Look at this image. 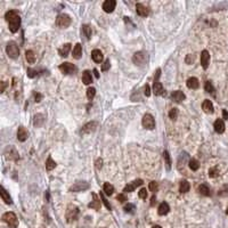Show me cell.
Listing matches in <instances>:
<instances>
[{
  "label": "cell",
  "mask_w": 228,
  "mask_h": 228,
  "mask_svg": "<svg viewBox=\"0 0 228 228\" xmlns=\"http://www.w3.org/2000/svg\"><path fill=\"white\" fill-rule=\"evenodd\" d=\"M5 18H6V21L8 22V26L10 32L16 33L18 31V29H20V26H21V17H20V15L17 14V12L9 10V12L6 13Z\"/></svg>",
  "instance_id": "cell-1"
},
{
  "label": "cell",
  "mask_w": 228,
  "mask_h": 228,
  "mask_svg": "<svg viewBox=\"0 0 228 228\" xmlns=\"http://www.w3.org/2000/svg\"><path fill=\"white\" fill-rule=\"evenodd\" d=\"M147 60H148V55H147V52H137L133 54L132 62H133V64L137 65V66H144V65L147 63Z\"/></svg>",
  "instance_id": "cell-2"
},
{
  "label": "cell",
  "mask_w": 228,
  "mask_h": 228,
  "mask_svg": "<svg viewBox=\"0 0 228 228\" xmlns=\"http://www.w3.org/2000/svg\"><path fill=\"white\" fill-rule=\"evenodd\" d=\"M6 52L10 58H13V60L17 58L20 56V49H18L17 43L14 42V41H9L6 46Z\"/></svg>",
  "instance_id": "cell-3"
},
{
  "label": "cell",
  "mask_w": 228,
  "mask_h": 228,
  "mask_svg": "<svg viewBox=\"0 0 228 228\" xmlns=\"http://www.w3.org/2000/svg\"><path fill=\"white\" fill-rule=\"evenodd\" d=\"M2 220L8 225L9 228H16L18 226L17 217H16V215L14 212H6L2 215Z\"/></svg>",
  "instance_id": "cell-4"
},
{
  "label": "cell",
  "mask_w": 228,
  "mask_h": 228,
  "mask_svg": "<svg viewBox=\"0 0 228 228\" xmlns=\"http://www.w3.org/2000/svg\"><path fill=\"white\" fill-rule=\"evenodd\" d=\"M78 215H79V208L77 205L70 204L67 209H66V220H67V223L75 221L78 219Z\"/></svg>",
  "instance_id": "cell-5"
},
{
  "label": "cell",
  "mask_w": 228,
  "mask_h": 228,
  "mask_svg": "<svg viewBox=\"0 0 228 228\" xmlns=\"http://www.w3.org/2000/svg\"><path fill=\"white\" fill-rule=\"evenodd\" d=\"M71 24V17L67 14H60L56 18V25L60 29H66Z\"/></svg>",
  "instance_id": "cell-6"
},
{
  "label": "cell",
  "mask_w": 228,
  "mask_h": 228,
  "mask_svg": "<svg viewBox=\"0 0 228 228\" xmlns=\"http://www.w3.org/2000/svg\"><path fill=\"white\" fill-rule=\"evenodd\" d=\"M142 125L145 129H148V130H153L155 128V120L152 114H145L143 116V120H142Z\"/></svg>",
  "instance_id": "cell-7"
},
{
  "label": "cell",
  "mask_w": 228,
  "mask_h": 228,
  "mask_svg": "<svg viewBox=\"0 0 228 228\" xmlns=\"http://www.w3.org/2000/svg\"><path fill=\"white\" fill-rule=\"evenodd\" d=\"M60 71L63 74H74L77 72V66L74 64H71V63H63L58 66Z\"/></svg>",
  "instance_id": "cell-8"
},
{
  "label": "cell",
  "mask_w": 228,
  "mask_h": 228,
  "mask_svg": "<svg viewBox=\"0 0 228 228\" xmlns=\"http://www.w3.org/2000/svg\"><path fill=\"white\" fill-rule=\"evenodd\" d=\"M89 188V184L87 181H78L74 185H72L70 187V192H74V193H78V192H83Z\"/></svg>",
  "instance_id": "cell-9"
},
{
  "label": "cell",
  "mask_w": 228,
  "mask_h": 228,
  "mask_svg": "<svg viewBox=\"0 0 228 228\" xmlns=\"http://www.w3.org/2000/svg\"><path fill=\"white\" fill-rule=\"evenodd\" d=\"M142 185H143L142 179H137V180L132 181V183H130V184H128V185L125 186L123 192H125V193H131V192H133L137 187H139V186H142Z\"/></svg>",
  "instance_id": "cell-10"
},
{
  "label": "cell",
  "mask_w": 228,
  "mask_h": 228,
  "mask_svg": "<svg viewBox=\"0 0 228 228\" xmlns=\"http://www.w3.org/2000/svg\"><path fill=\"white\" fill-rule=\"evenodd\" d=\"M98 127V123L97 122H88L87 125H85L82 127L81 129V133H90V132H94L96 130V128Z\"/></svg>",
  "instance_id": "cell-11"
},
{
  "label": "cell",
  "mask_w": 228,
  "mask_h": 228,
  "mask_svg": "<svg viewBox=\"0 0 228 228\" xmlns=\"http://www.w3.org/2000/svg\"><path fill=\"white\" fill-rule=\"evenodd\" d=\"M116 6V1L115 0H106L104 1L103 4V9L105 13H112L113 10L115 9Z\"/></svg>",
  "instance_id": "cell-12"
},
{
  "label": "cell",
  "mask_w": 228,
  "mask_h": 228,
  "mask_svg": "<svg viewBox=\"0 0 228 228\" xmlns=\"http://www.w3.org/2000/svg\"><path fill=\"white\" fill-rule=\"evenodd\" d=\"M136 12L139 16L142 17H146L150 14V9L147 8L146 6H144L143 4H136Z\"/></svg>",
  "instance_id": "cell-13"
},
{
  "label": "cell",
  "mask_w": 228,
  "mask_h": 228,
  "mask_svg": "<svg viewBox=\"0 0 228 228\" xmlns=\"http://www.w3.org/2000/svg\"><path fill=\"white\" fill-rule=\"evenodd\" d=\"M209 63H210V54L208 50H203L201 52V65L203 69H208Z\"/></svg>",
  "instance_id": "cell-14"
},
{
  "label": "cell",
  "mask_w": 228,
  "mask_h": 228,
  "mask_svg": "<svg viewBox=\"0 0 228 228\" xmlns=\"http://www.w3.org/2000/svg\"><path fill=\"white\" fill-rule=\"evenodd\" d=\"M171 98L176 102V103H181L183 100L186 99V95L181 90H176L171 94Z\"/></svg>",
  "instance_id": "cell-15"
},
{
  "label": "cell",
  "mask_w": 228,
  "mask_h": 228,
  "mask_svg": "<svg viewBox=\"0 0 228 228\" xmlns=\"http://www.w3.org/2000/svg\"><path fill=\"white\" fill-rule=\"evenodd\" d=\"M202 108H203V111L207 113V114H212V113H213V111H215L213 104H212V102H211V100H209V99H205V100L203 102Z\"/></svg>",
  "instance_id": "cell-16"
},
{
  "label": "cell",
  "mask_w": 228,
  "mask_h": 228,
  "mask_svg": "<svg viewBox=\"0 0 228 228\" xmlns=\"http://www.w3.org/2000/svg\"><path fill=\"white\" fill-rule=\"evenodd\" d=\"M29 137V131L24 127H20L17 130V139L20 142H25Z\"/></svg>",
  "instance_id": "cell-17"
},
{
  "label": "cell",
  "mask_w": 228,
  "mask_h": 228,
  "mask_svg": "<svg viewBox=\"0 0 228 228\" xmlns=\"http://www.w3.org/2000/svg\"><path fill=\"white\" fill-rule=\"evenodd\" d=\"M153 92L156 96H161L164 94V88L160 81H154V83H153Z\"/></svg>",
  "instance_id": "cell-18"
},
{
  "label": "cell",
  "mask_w": 228,
  "mask_h": 228,
  "mask_svg": "<svg viewBox=\"0 0 228 228\" xmlns=\"http://www.w3.org/2000/svg\"><path fill=\"white\" fill-rule=\"evenodd\" d=\"M91 58L95 63H102L103 60V52H100L99 49H94L91 52Z\"/></svg>",
  "instance_id": "cell-19"
},
{
  "label": "cell",
  "mask_w": 228,
  "mask_h": 228,
  "mask_svg": "<svg viewBox=\"0 0 228 228\" xmlns=\"http://www.w3.org/2000/svg\"><path fill=\"white\" fill-rule=\"evenodd\" d=\"M0 195H1V198L6 204H12L13 201H12V197L9 196V194L7 193V190L4 188V186L0 187Z\"/></svg>",
  "instance_id": "cell-20"
},
{
  "label": "cell",
  "mask_w": 228,
  "mask_h": 228,
  "mask_svg": "<svg viewBox=\"0 0 228 228\" xmlns=\"http://www.w3.org/2000/svg\"><path fill=\"white\" fill-rule=\"evenodd\" d=\"M213 128H215V132L218 133H223L225 131V122L224 120H221V119H218V120H215V125H213Z\"/></svg>",
  "instance_id": "cell-21"
},
{
  "label": "cell",
  "mask_w": 228,
  "mask_h": 228,
  "mask_svg": "<svg viewBox=\"0 0 228 228\" xmlns=\"http://www.w3.org/2000/svg\"><path fill=\"white\" fill-rule=\"evenodd\" d=\"M169 211H170V207H169V204L167 202H163L160 204L159 209H157V213H159L160 215H165L169 213Z\"/></svg>",
  "instance_id": "cell-22"
},
{
  "label": "cell",
  "mask_w": 228,
  "mask_h": 228,
  "mask_svg": "<svg viewBox=\"0 0 228 228\" xmlns=\"http://www.w3.org/2000/svg\"><path fill=\"white\" fill-rule=\"evenodd\" d=\"M186 85H187V87H188L190 89H197L198 87H200V82H198V80L196 78L192 77L187 80Z\"/></svg>",
  "instance_id": "cell-23"
},
{
  "label": "cell",
  "mask_w": 228,
  "mask_h": 228,
  "mask_svg": "<svg viewBox=\"0 0 228 228\" xmlns=\"http://www.w3.org/2000/svg\"><path fill=\"white\" fill-rule=\"evenodd\" d=\"M70 50H71V43H65V45H63V47L58 49V54L62 57H66L69 55Z\"/></svg>",
  "instance_id": "cell-24"
},
{
  "label": "cell",
  "mask_w": 228,
  "mask_h": 228,
  "mask_svg": "<svg viewBox=\"0 0 228 228\" xmlns=\"http://www.w3.org/2000/svg\"><path fill=\"white\" fill-rule=\"evenodd\" d=\"M82 82L85 83V85H90L91 82H92V77H91V72L90 71H85L83 73H82Z\"/></svg>",
  "instance_id": "cell-25"
},
{
  "label": "cell",
  "mask_w": 228,
  "mask_h": 228,
  "mask_svg": "<svg viewBox=\"0 0 228 228\" xmlns=\"http://www.w3.org/2000/svg\"><path fill=\"white\" fill-rule=\"evenodd\" d=\"M82 56V46L81 43H77L73 48V57L75 60H80Z\"/></svg>",
  "instance_id": "cell-26"
},
{
  "label": "cell",
  "mask_w": 228,
  "mask_h": 228,
  "mask_svg": "<svg viewBox=\"0 0 228 228\" xmlns=\"http://www.w3.org/2000/svg\"><path fill=\"white\" fill-rule=\"evenodd\" d=\"M92 197H94V201L89 203L88 207L91 208V209H95V210H99V209H100V201L97 198V195H96V194H92Z\"/></svg>",
  "instance_id": "cell-27"
},
{
  "label": "cell",
  "mask_w": 228,
  "mask_h": 228,
  "mask_svg": "<svg viewBox=\"0 0 228 228\" xmlns=\"http://www.w3.org/2000/svg\"><path fill=\"white\" fill-rule=\"evenodd\" d=\"M198 192H200V194L204 195V196H210L211 195L210 188H209L208 185H205V184H202V185L198 186Z\"/></svg>",
  "instance_id": "cell-28"
},
{
  "label": "cell",
  "mask_w": 228,
  "mask_h": 228,
  "mask_svg": "<svg viewBox=\"0 0 228 228\" xmlns=\"http://www.w3.org/2000/svg\"><path fill=\"white\" fill-rule=\"evenodd\" d=\"M190 185L187 180H183L179 185V192L180 193H187V192H190Z\"/></svg>",
  "instance_id": "cell-29"
},
{
  "label": "cell",
  "mask_w": 228,
  "mask_h": 228,
  "mask_svg": "<svg viewBox=\"0 0 228 228\" xmlns=\"http://www.w3.org/2000/svg\"><path fill=\"white\" fill-rule=\"evenodd\" d=\"M25 58H26V60H27V63H30V64H33V63H35V55H34V52H32V50H26V52H25Z\"/></svg>",
  "instance_id": "cell-30"
},
{
  "label": "cell",
  "mask_w": 228,
  "mask_h": 228,
  "mask_svg": "<svg viewBox=\"0 0 228 228\" xmlns=\"http://www.w3.org/2000/svg\"><path fill=\"white\" fill-rule=\"evenodd\" d=\"M55 167H56V162L52 160V156H48L47 161H46V169L48 171H52V169H55Z\"/></svg>",
  "instance_id": "cell-31"
},
{
  "label": "cell",
  "mask_w": 228,
  "mask_h": 228,
  "mask_svg": "<svg viewBox=\"0 0 228 228\" xmlns=\"http://www.w3.org/2000/svg\"><path fill=\"white\" fill-rule=\"evenodd\" d=\"M163 159L164 162H165V165H167V169L170 170L171 169V157H170V154H169L168 151L163 152Z\"/></svg>",
  "instance_id": "cell-32"
},
{
  "label": "cell",
  "mask_w": 228,
  "mask_h": 228,
  "mask_svg": "<svg viewBox=\"0 0 228 228\" xmlns=\"http://www.w3.org/2000/svg\"><path fill=\"white\" fill-rule=\"evenodd\" d=\"M104 192H105L106 195H112V194L114 193V187H113V185H111L110 183H105V184H104Z\"/></svg>",
  "instance_id": "cell-33"
},
{
  "label": "cell",
  "mask_w": 228,
  "mask_h": 228,
  "mask_svg": "<svg viewBox=\"0 0 228 228\" xmlns=\"http://www.w3.org/2000/svg\"><path fill=\"white\" fill-rule=\"evenodd\" d=\"M82 31H83V33H85V35H86V38L89 40V39H91V35H92V30H91V27L89 25H83L82 26Z\"/></svg>",
  "instance_id": "cell-34"
},
{
  "label": "cell",
  "mask_w": 228,
  "mask_h": 228,
  "mask_svg": "<svg viewBox=\"0 0 228 228\" xmlns=\"http://www.w3.org/2000/svg\"><path fill=\"white\" fill-rule=\"evenodd\" d=\"M188 164H190V168L192 169L193 171H196V170H198V168H200V163H198L197 160H195V159H190Z\"/></svg>",
  "instance_id": "cell-35"
},
{
  "label": "cell",
  "mask_w": 228,
  "mask_h": 228,
  "mask_svg": "<svg viewBox=\"0 0 228 228\" xmlns=\"http://www.w3.org/2000/svg\"><path fill=\"white\" fill-rule=\"evenodd\" d=\"M178 114H179L178 108H171L170 112H169V118H170L172 121H176L177 118H178Z\"/></svg>",
  "instance_id": "cell-36"
},
{
  "label": "cell",
  "mask_w": 228,
  "mask_h": 228,
  "mask_svg": "<svg viewBox=\"0 0 228 228\" xmlns=\"http://www.w3.org/2000/svg\"><path fill=\"white\" fill-rule=\"evenodd\" d=\"M204 89H205V91L209 92V94L215 95V88H213V86H212V83H211L210 81L205 82V85H204Z\"/></svg>",
  "instance_id": "cell-37"
},
{
  "label": "cell",
  "mask_w": 228,
  "mask_h": 228,
  "mask_svg": "<svg viewBox=\"0 0 228 228\" xmlns=\"http://www.w3.org/2000/svg\"><path fill=\"white\" fill-rule=\"evenodd\" d=\"M95 95H96V89L94 87H90V88L87 89V97H88V99L91 100V99L95 97Z\"/></svg>",
  "instance_id": "cell-38"
},
{
  "label": "cell",
  "mask_w": 228,
  "mask_h": 228,
  "mask_svg": "<svg viewBox=\"0 0 228 228\" xmlns=\"http://www.w3.org/2000/svg\"><path fill=\"white\" fill-rule=\"evenodd\" d=\"M219 176V170H218V168H211L210 170H209V177H211V178H215V177Z\"/></svg>",
  "instance_id": "cell-39"
},
{
  "label": "cell",
  "mask_w": 228,
  "mask_h": 228,
  "mask_svg": "<svg viewBox=\"0 0 228 228\" xmlns=\"http://www.w3.org/2000/svg\"><path fill=\"white\" fill-rule=\"evenodd\" d=\"M218 195H220V196H227L228 195V185L223 186V187L219 190V192H218Z\"/></svg>",
  "instance_id": "cell-40"
},
{
  "label": "cell",
  "mask_w": 228,
  "mask_h": 228,
  "mask_svg": "<svg viewBox=\"0 0 228 228\" xmlns=\"http://www.w3.org/2000/svg\"><path fill=\"white\" fill-rule=\"evenodd\" d=\"M157 190H159V184L156 181H151L150 183V190L155 193V192H157Z\"/></svg>",
  "instance_id": "cell-41"
},
{
  "label": "cell",
  "mask_w": 228,
  "mask_h": 228,
  "mask_svg": "<svg viewBox=\"0 0 228 228\" xmlns=\"http://www.w3.org/2000/svg\"><path fill=\"white\" fill-rule=\"evenodd\" d=\"M26 73H27V77L29 78H34L38 75V72H37L35 70H32V69H27Z\"/></svg>",
  "instance_id": "cell-42"
},
{
  "label": "cell",
  "mask_w": 228,
  "mask_h": 228,
  "mask_svg": "<svg viewBox=\"0 0 228 228\" xmlns=\"http://www.w3.org/2000/svg\"><path fill=\"white\" fill-rule=\"evenodd\" d=\"M138 195H139V197L143 198V200H146V197H147V190H146V188H142V190H139Z\"/></svg>",
  "instance_id": "cell-43"
},
{
  "label": "cell",
  "mask_w": 228,
  "mask_h": 228,
  "mask_svg": "<svg viewBox=\"0 0 228 228\" xmlns=\"http://www.w3.org/2000/svg\"><path fill=\"white\" fill-rule=\"evenodd\" d=\"M110 67H111V63H110V60H105V63L102 65V71H103V72H105V71H107Z\"/></svg>",
  "instance_id": "cell-44"
},
{
  "label": "cell",
  "mask_w": 228,
  "mask_h": 228,
  "mask_svg": "<svg viewBox=\"0 0 228 228\" xmlns=\"http://www.w3.org/2000/svg\"><path fill=\"white\" fill-rule=\"evenodd\" d=\"M144 94H145V96H147V97L151 96V87L148 86L147 83L144 86Z\"/></svg>",
  "instance_id": "cell-45"
},
{
  "label": "cell",
  "mask_w": 228,
  "mask_h": 228,
  "mask_svg": "<svg viewBox=\"0 0 228 228\" xmlns=\"http://www.w3.org/2000/svg\"><path fill=\"white\" fill-rule=\"evenodd\" d=\"M100 198H102V201H103V203L106 205V208H107L108 210H111V205H110V203L107 202V200L105 198V196H104V194L103 193H100Z\"/></svg>",
  "instance_id": "cell-46"
},
{
  "label": "cell",
  "mask_w": 228,
  "mask_h": 228,
  "mask_svg": "<svg viewBox=\"0 0 228 228\" xmlns=\"http://www.w3.org/2000/svg\"><path fill=\"white\" fill-rule=\"evenodd\" d=\"M116 198H118V201H119V202H121V203H125V201H127V197H125V194H119Z\"/></svg>",
  "instance_id": "cell-47"
},
{
  "label": "cell",
  "mask_w": 228,
  "mask_h": 228,
  "mask_svg": "<svg viewBox=\"0 0 228 228\" xmlns=\"http://www.w3.org/2000/svg\"><path fill=\"white\" fill-rule=\"evenodd\" d=\"M185 62H186V64H192V63L194 62V56H192L190 54H188V55H187V57H186Z\"/></svg>",
  "instance_id": "cell-48"
},
{
  "label": "cell",
  "mask_w": 228,
  "mask_h": 228,
  "mask_svg": "<svg viewBox=\"0 0 228 228\" xmlns=\"http://www.w3.org/2000/svg\"><path fill=\"white\" fill-rule=\"evenodd\" d=\"M34 102L35 103H39V102H41V99H42V95L41 94H39V92H34Z\"/></svg>",
  "instance_id": "cell-49"
},
{
  "label": "cell",
  "mask_w": 228,
  "mask_h": 228,
  "mask_svg": "<svg viewBox=\"0 0 228 228\" xmlns=\"http://www.w3.org/2000/svg\"><path fill=\"white\" fill-rule=\"evenodd\" d=\"M133 209H135V207H133L132 204H128V205L125 207V210L127 211V212H132Z\"/></svg>",
  "instance_id": "cell-50"
},
{
  "label": "cell",
  "mask_w": 228,
  "mask_h": 228,
  "mask_svg": "<svg viewBox=\"0 0 228 228\" xmlns=\"http://www.w3.org/2000/svg\"><path fill=\"white\" fill-rule=\"evenodd\" d=\"M102 163H103V160H102V159L97 160V161H96V168H97V169L102 168Z\"/></svg>",
  "instance_id": "cell-51"
},
{
  "label": "cell",
  "mask_w": 228,
  "mask_h": 228,
  "mask_svg": "<svg viewBox=\"0 0 228 228\" xmlns=\"http://www.w3.org/2000/svg\"><path fill=\"white\" fill-rule=\"evenodd\" d=\"M223 116H224L225 120H228V112L226 110H223Z\"/></svg>",
  "instance_id": "cell-52"
},
{
  "label": "cell",
  "mask_w": 228,
  "mask_h": 228,
  "mask_svg": "<svg viewBox=\"0 0 228 228\" xmlns=\"http://www.w3.org/2000/svg\"><path fill=\"white\" fill-rule=\"evenodd\" d=\"M155 203H156V197H155V196H153V197H152V200H151V205H152V207H154Z\"/></svg>",
  "instance_id": "cell-53"
},
{
  "label": "cell",
  "mask_w": 228,
  "mask_h": 228,
  "mask_svg": "<svg viewBox=\"0 0 228 228\" xmlns=\"http://www.w3.org/2000/svg\"><path fill=\"white\" fill-rule=\"evenodd\" d=\"M5 87H6V82H2V83H1V92L5 91Z\"/></svg>",
  "instance_id": "cell-54"
},
{
  "label": "cell",
  "mask_w": 228,
  "mask_h": 228,
  "mask_svg": "<svg viewBox=\"0 0 228 228\" xmlns=\"http://www.w3.org/2000/svg\"><path fill=\"white\" fill-rule=\"evenodd\" d=\"M94 73H95V77L96 78H97V79H98V78H99V73H98V71H97V70H94Z\"/></svg>",
  "instance_id": "cell-55"
},
{
  "label": "cell",
  "mask_w": 228,
  "mask_h": 228,
  "mask_svg": "<svg viewBox=\"0 0 228 228\" xmlns=\"http://www.w3.org/2000/svg\"><path fill=\"white\" fill-rule=\"evenodd\" d=\"M152 228H162V227H161V226H157V225H156V226H153Z\"/></svg>",
  "instance_id": "cell-56"
},
{
  "label": "cell",
  "mask_w": 228,
  "mask_h": 228,
  "mask_svg": "<svg viewBox=\"0 0 228 228\" xmlns=\"http://www.w3.org/2000/svg\"><path fill=\"white\" fill-rule=\"evenodd\" d=\"M226 215H228V208H227V210H226Z\"/></svg>",
  "instance_id": "cell-57"
}]
</instances>
